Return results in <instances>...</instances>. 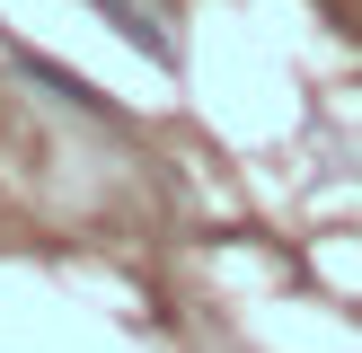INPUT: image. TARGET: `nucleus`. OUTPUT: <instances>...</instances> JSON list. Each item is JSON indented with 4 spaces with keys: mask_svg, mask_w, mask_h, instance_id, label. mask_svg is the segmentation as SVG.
<instances>
[{
    "mask_svg": "<svg viewBox=\"0 0 362 353\" xmlns=\"http://www.w3.org/2000/svg\"><path fill=\"white\" fill-rule=\"evenodd\" d=\"M88 9H106V27H115L133 53H151V62H177V35H168V18H159L151 0H88Z\"/></svg>",
    "mask_w": 362,
    "mask_h": 353,
    "instance_id": "obj_1",
    "label": "nucleus"
},
{
    "mask_svg": "<svg viewBox=\"0 0 362 353\" xmlns=\"http://www.w3.org/2000/svg\"><path fill=\"white\" fill-rule=\"evenodd\" d=\"M18 71H27L35 88H53L62 106H80V115H106V97H98L88 80H80V71H62V62H35V53H18Z\"/></svg>",
    "mask_w": 362,
    "mask_h": 353,
    "instance_id": "obj_2",
    "label": "nucleus"
}]
</instances>
